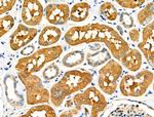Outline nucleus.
<instances>
[{
	"instance_id": "nucleus-2",
	"label": "nucleus",
	"mask_w": 154,
	"mask_h": 117,
	"mask_svg": "<svg viewBox=\"0 0 154 117\" xmlns=\"http://www.w3.org/2000/svg\"><path fill=\"white\" fill-rule=\"evenodd\" d=\"M62 53L63 48L61 45L38 49L31 56L20 59L16 65V70L21 74H33L38 72L46 63L57 60Z\"/></svg>"
},
{
	"instance_id": "nucleus-21",
	"label": "nucleus",
	"mask_w": 154,
	"mask_h": 117,
	"mask_svg": "<svg viewBox=\"0 0 154 117\" xmlns=\"http://www.w3.org/2000/svg\"><path fill=\"white\" fill-rule=\"evenodd\" d=\"M153 16H154V3L153 2H150L146 5L142 11H139L138 16V22L140 25H144L147 22H150L153 20Z\"/></svg>"
},
{
	"instance_id": "nucleus-25",
	"label": "nucleus",
	"mask_w": 154,
	"mask_h": 117,
	"mask_svg": "<svg viewBox=\"0 0 154 117\" xmlns=\"http://www.w3.org/2000/svg\"><path fill=\"white\" fill-rule=\"evenodd\" d=\"M119 22L125 28H131V27L135 25V22H134V19L131 18V14H126V12H122L120 14V17H119Z\"/></svg>"
},
{
	"instance_id": "nucleus-27",
	"label": "nucleus",
	"mask_w": 154,
	"mask_h": 117,
	"mask_svg": "<svg viewBox=\"0 0 154 117\" xmlns=\"http://www.w3.org/2000/svg\"><path fill=\"white\" fill-rule=\"evenodd\" d=\"M79 111L80 110H78L76 107H72V108H70L69 110H66V111H64L63 113H61V117L75 116V115H77V114H79Z\"/></svg>"
},
{
	"instance_id": "nucleus-12",
	"label": "nucleus",
	"mask_w": 154,
	"mask_h": 117,
	"mask_svg": "<svg viewBox=\"0 0 154 117\" xmlns=\"http://www.w3.org/2000/svg\"><path fill=\"white\" fill-rule=\"evenodd\" d=\"M26 91V100L28 105H37V104L48 103L49 99H51L49 91L44 88L43 84Z\"/></svg>"
},
{
	"instance_id": "nucleus-9",
	"label": "nucleus",
	"mask_w": 154,
	"mask_h": 117,
	"mask_svg": "<svg viewBox=\"0 0 154 117\" xmlns=\"http://www.w3.org/2000/svg\"><path fill=\"white\" fill-rule=\"evenodd\" d=\"M6 100L14 108H22L24 105V98L19 91V82L14 75H6L4 77Z\"/></svg>"
},
{
	"instance_id": "nucleus-26",
	"label": "nucleus",
	"mask_w": 154,
	"mask_h": 117,
	"mask_svg": "<svg viewBox=\"0 0 154 117\" xmlns=\"http://www.w3.org/2000/svg\"><path fill=\"white\" fill-rule=\"evenodd\" d=\"M14 4H16V0H7V1L1 0L0 1V14H3L9 11L14 7Z\"/></svg>"
},
{
	"instance_id": "nucleus-24",
	"label": "nucleus",
	"mask_w": 154,
	"mask_h": 117,
	"mask_svg": "<svg viewBox=\"0 0 154 117\" xmlns=\"http://www.w3.org/2000/svg\"><path fill=\"white\" fill-rule=\"evenodd\" d=\"M116 2L120 6H122L123 8H137V7H140L143 5L145 0H116Z\"/></svg>"
},
{
	"instance_id": "nucleus-16",
	"label": "nucleus",
	"mask_w": 154,
	"mask_h": 117,
	"mask_svg": "<svg viewBox=\"0 0 154 117\" xmlns=\"http://www.w3.org/2000/svg\"><path fill=\"white\" fill-rule=\"evenodd\" d=\"M110 59H111L110 53L106 48H102L99 51L91 53L86 56V61H88L89 66L91 67L100 66V65L106 63L107 61H110Z\"/></svg>"
},
{
	"instance_id": "nucleus-8",
	"label": "nucleus",
	"mask_w": 154,
	"mask_h": 117,
	"mask_svg": "<svg viewBox=\"0 0 154 117\" xmlns=\"http://www.w3.org/2000/svg\"><path fill=\"white\" fill-rule=\"evenodd\" d=\"M37 34V29L26 27L24 25H19L16 31L11 34L9 39V46L11 51H19L22 47L31 42L35 38Z\"/></svg>"
},
{
	"instance_id": "nucleus-6",
	"label": "nucleus",
	"mask_w": 154,
	"mask_h": 117,
	"mask_svg": "<svg viewBox=\"0 0 154 117\" xmlns=\"http://www.w3.org/2000/svg\"><path fill=\"white\" fill-rule=\"evenodd\" d=\"M122 74V67L115 60H110L99 71V86L104 93L112 94L117 88V81Z\"/></svg>"
},
{
	"instance_id": "nucleus-7",
	"label": "nucleus",
	"mask_w": 154,
	"mask_h": 117,
	"mask_svg": "<svg viewBox=\"0 0 154 117\" xmlns=\"http://www.w3.org/2000/svg\"><path fill=\"white\" fill-rule=\"evenodd\" d=\"M43 18V7L37 0H25L22 6V20L28 26H37Z\"/></svg>"
},
{
	"instance_id": "nucleus-11",
	"label": "nucleus",
	"mask_w": 154,
	"mask_h": 117,
	"mask_svg": "<svg viewBox=\"0 0 154 117\" xmlns=\"http://www.w3.org/2000/svg\"><path fill=\"white\" fill-rule=\"evenodd\" d=\"M143 39L142 42L139 43V48L143 51L144 57L147 60L151 67H153L154 61V22L151 21L143 29Z\"/></svg>"
},
{
	"instance_id": "nucleus-28",
	"label": "nucleus",
	"mask_w": 154,
	"mask_h": 117,
	"mask_svg": "<svg viewBox=\"0 0 154 117\" xmlns=\"http://www.w3.org/2000/svg\"><path fill=\"white\" fill-rule=\"evenodd\" d=\"M128 35H130V38L131 41L137 42L139 40V37H140V32H139L138 29H131L130 31V33H128Z\"/></svg>"
},
{
	"instance_id": "nucleus-29",
	"label": "nucleus",
	"mask_w": 154,
	"mask_h": 117,
	"mask_svg": "<svg viewBox=\"0 0 154 117\" xmlns=\"http://www.w3.org/2000/svg\"><path fill=\"white\" fill-rule=\"evenodd\" d=\"M33 51H34V46L31 45V46H28L27 48H25L24 51H22V54H28V56H29V54H31Z\"/></svg>"
},
{
	"instance_id": "nucleus-13",
	"label": "nucleus",
	"mask_w": 154,
	"mask_h": 117,
	"mask_svg": "<svg viewBox=\"0 0 154 117\" xmlns=\"http://www.w3.org/2000/svg\"><path fill=\"white\" fill-rule=\"evenodd\" d=\"M62 31L61 29L54 26H46L41 31L40 35L38 37V44L41 46H49L53 45L56 42L59 41L61 37Z\"/></svg>"
},
{
	"instance_id": "nucleus-14",
	"label": "nucleus",
	"mask_w": 154,
	"mask_h": 117,
	"mask_svg": "<svg viewBox=\"0 0 154 117\" xmlns=\"http://www.w3.org/2000/svg\"><path fill=\"white\" fill-rule=\"evenodd\" d=\"M123 67L130 71H138L142 66V54L136 48L128 49L122 58L120 59Z\"/></svg>"
},
{
	"instance_id": "nucleus-22",
	"label": "nucleus",
	"mask_w": 154,
	"mask_h": 117,
	"mask_svg": "<svg viewBox=\"0 0 154 117\" xmlns=\"http://www.w3.org/2000/svg\"><path fill=\"white\" fill-rule=\"evenodd\" d=\"M14 25V19L12 16L2 17L0 21V36L5 35Z\"/></svg>"
},
{
	"instance_id": "nucleus-15",
	"label": "nucleus",
	"mask_w": 154,
	"mask_h": 117,
	"mask_svg": "<svg viewBox=\"0 0 154 117\" xmlns=\"http://www.w3.org/2000/svg\"><path fill=\"white\" fill-rule=\"evenodd\" d=\"M91 5L86 2H79L74 4L73 7L70 9V20L72 22H83L88 19Z\"/></svg>"
},
{
	"instance_id": "nucleus-5",
	"label": "nucleus",
	"mask_w": 154,
	"mask_h": 117,
	"mask_svg": "<svg viewBox=\"0 0 154 117\" xmlns=\"http://www.w3.org/2000/svg\"><path fill=\"white\" fill-rule=\"evenodd\" d=\"M72 101H73L74 107H76L78 110H80L82 106H89L91 114L94 117H97L102 113L107 107L105 97L96 88H88L83 93L76 94Z\"/></svg>"
},
{
	"instance_id": "nucleus-1",
	"label": "nucleus",
	"mask_w": 154,
	"mask_h": 117,
	"mask_svg": "<svg viewBox=\"0 0 154 117\" xmlns=\"http://www.w3.org/2000/svg\"><path fill=\"white\" fill-rule=\"evenodd\" d=\"M93 80L91 73L80 70L67 71L62 79L51 89V101L54 106L60 107L66 97L85 88Z\"/></svg>"
},
{
	"instance_id": "nucleus-17",
	"label": "nucleus",
	"mask_w": 154,
	"mask_h": 117,
	"mask_svg": "<svg viewBox=\"0 0 154 117\" xmlns=\"http://www.w3.org/2000/svg\"><path fill=\"white\" fill-rule=\"evenodd\" d=\"M84 58H85V54L82 51H74L67 54L63 58L62 63L65 67L70 68V67H75L80 65L84 61Z\"/></svg>"
},
{
	"instance_id": "nucleus-19",
	"label": "nucleus",
	"mask_w": 154,
	"mask_h": 117,
	"mask_svg": "<svg viewBox=\"0 0 154 117\" xmlns=\"http://www.w3.org/2000/svg\"><path fill=\"white\" fill-rule=\"evenodd\" d=\"M18 74H19L20 80L24 84L26 91H29V89L42 85V81L38 76L33 75V74H21V73Z\"/></svg>"
},
{
	"instance_id": "nucleus-4",
	"label": "nucleus",
	"mask_w": 154,
	"mask_h": 117,
	"mask_svg": "<svg viewBox=\"0 0 154 117\" xmlns=\"http://www.w3.org/2000/svg\"><path fill=\"white\" fill-rule=\"evenodd\" d=\"M98 42L105 43L114 59L117 60H120L130 49L128 42L120 36V34L116 30H114L112 27L103 24L99 32Z\"/></svg>"
},
{
	"instance_id": "nucleus-18",
	"label": "nucleus",
	"mask_w": 154,
	"mask_h": 117,
	"mask_svg": "<svg viewBox=\"0 0 154 117\" xmlns=\"http://www.w3.org/2000/svg\"><path fill=\"white\" fill-rule=\"evenodd\" d=\"M32 116H46V117H54L56 111L48 105H40L29 109L23 117H32Z\"/></svg>"
},
{
	"instance_id": "nucleus-23",
	"label": "nucleus",
	"mask_w": 154,
	"mask_h": 117,
	"mask_svg": "<svg viewBox=\"0 0 154 117\" xmlns=\"http://www.w3.org/2000/svg\"><path fill=\"white\" fill-rule=\"evenodd\" d=\"M59 73H60L59 67L57 66V65L53 64V65H49L48 67H46V68L44 69L42 75H43V78L46 79V80H51V79L56 78V77L59 75Z\"/></svg>"
},
{
	"instance_id": "nucleus-10",
	"label": "nucleus",
	"mask_w": 154,
	"mask_h": 117,
	"mask_svg": "<svg viewBox=\"0 0 154 117\" xmlns=\"http://www.w3.org/2000/svg\"><path fill=\"white\" fill-rule=\"evenodd\" d=\"M45 16L51 25H64L70 19V8L65 3L48 4L45 7Z\"/></svg>"
},
{
	"instance_id": "nucleus-3",
	"label": "nucleus",
	"mask_w": 154,
	"mask_h": 117,
	"mask_svg": "<svg viewBox=\"0 0 154 117\" xmlns=\"http://www.w3.org/2000/svg\"><path fill=\"white\" fill-rule=\"evenodd\" d=\"M153 78V72L149 70H143L136 75L128 74L121 79L119 88L125 97H141L152 84Z\"/></svg>"
},
{
	"instance_id": "nucleus-20",
	"label": "nucleus",
	"mask_w": 154,
	"mask_h": 117,
	"mask_svg": "<svg viewBox=\"0 0 154 117\" xmlns=\"http://www.w3.org/2000/svg\"><path fill=\"white\" fill-rule=\"evenodd\" d=\"M100 14L107 21H115L118 17V11L111 2H105L100 6Z\"/></svg>"
}]
</instances>
